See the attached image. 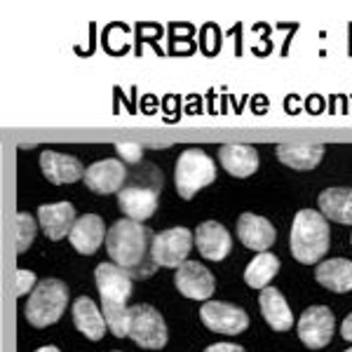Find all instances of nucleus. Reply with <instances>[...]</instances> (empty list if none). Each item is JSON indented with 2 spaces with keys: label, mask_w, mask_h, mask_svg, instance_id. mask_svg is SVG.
<instances>
[{
  "label": "nucleus",
  "mask_w": 352,
  "mask_h": 352,
  "mask_svg": "<svg viewBox=\"0 0 352 352\" xmlns=\"http://www.w3.org/2000/svg\"><path fill=\"white\" fill-rule=\"evenodd\" d=\"M73 322H76L78 331L85 333L89 340H101L106 333V317L101 315L99 308L92 298L80 296L73 303Z\"/></svg>",
  "instance_id": "nucleus-19"
},
{
  "label": "nucleus",
  "mask_w": 352,
  "mask_h": 352,
  "mask_svg": "<svg viewBox=\"0 0 352 352\" xmlns=\"http://www.w3.org/2000/svg\"><path fill=\"white\" fill-rule=\"evenodd\" d=\"M204 352H244V348H240V345H235V343H217Z\"/></svg>",
  "instance_id": "nucleus-28"
},
{
  "label": "nucleus",
  "mask_w": 352,
  "mask_h": 352,
  "mask_svg": "<svg viewBox=\"0 0 352 352\" xmlns=\"http://www.w3.org/2000/svg\"><path fill=\"white\" fill-rule=\"evenodd\" d=\"M315 277L329 292H336V294L352 292V261L345 258L324 261V263L317 265Z\"/></svg>",
  "instance_id": "nucleus-21"
},
{
  "label": "nucleus",
  "mask_w": 352,
  "mask_h": 352,
  "mask_svg": "<svg viewBox=\"0 0 352 352\" xmlns=\"http://www.w3.org/2000/svg\"><path fill=\"white\" fill-rule=\"evenodd\" d=\"M192 249V232L188 228H169L162 230L153 237L151 256L155 261V265L162 268H179L186 263Z\"/></svg>",
  "instance_id": "nucleus-7"
},
{
  "label": "nucleus",
  "mask_w": 352,
  "mask_h": 352,
  "mask_svg": "<svg viewBox=\"0 0 352 352\" xmlns=\"http://www.w3.org/2000/svg\"><path fill=\"white\" fill-rule=\"evenodd\" d=\"M200 320L204 327L212 329L217 333H226V336H237L249 327L247 312L237 305L221 303V300H209L200 308Z\"/></svg>",
  "instance_id": "nucleus-8"
},
{
  "label": "nucleus",
  "mask_w": 352,
  "mask_h": 352,
  "mask_svg": "<svg viewBox=\"0 0 352 352\" xmlns=\"http://www.w3.org/2000/svg\"><path fill=\"white\" fill-rule=\"evenodd\" d=\"M237 237L247 249L263 254L268 252V247H272L277 235L268 219L256 217V214H242L240 221H237Z\"/></svg>",
  "instance_id": "nucleus-13"
},
{
  "label": "nucleus",
  "mask_w": 352,
  "mask_h": 352,
  "mask_svg": "<svg viewBox=\"0 0 352 352\" xmlns=\"http://www.w3.org/2000/svg\"><path fill=\"white\" fill-rule=\"evenodd\" d=\"M66 303H68V289L64 282L43 280L41 285L33 289L31 298L26 303V320L38 329L50 327L54 322H59V317L66 310Z\"/></svg>",
  "instance_id": "nucleus-5"
},
{
  "label": "nucleus",
  "mask_w": 352,
  "mask_h": 352,
  "mask_svg": "<svg viewBox=\"0 0 352 352\" xmlns=\"http://www.w3.org/2000/svg\"><path fill=\"white\" fill-rule=\"evenodd\" d=\"M345 352H352V348H350V350H345Z\"/></svg>",
  "instance_id": "nucleus-31"
},
{
  "label": "nucleus",
  "mask_w": 352,
  "mask_h": 352,
  "mask_svg": "<svg viewBox=\"0 0 352 352\" xmlns=\"http://www.w3.org/2000/svg\"><path fill=\"white\" fill-rule=\"evenodd\" d=\"M277 270H280L277 256H272L270 252H263L247 265V270H244V282L252 289H261V292H263V289H268V282L277 275Z\"/></svg>",
  "instance_id": "nucleus-24"
},
{
  "label": "nucleus",
  "mask_w": 352,
  "mask_h": 352,
  "mask_svg": "<svg viewBox=\"0 0 352 352\" xmlns=\"http://www.w3.org/2000/svg\"><path fill=\"white\" fill-rule=\"evenodd\" d=\"M340 333H343L345 340H352V312L343 320V327H340Z\"/></svg>",
  "instance_id": "nucleus-29"
},
{
  "label": "nucleus",
  "mask_w": 352,
  "mask_h": 352,
  "mask_svg": "<svg viewBox=\"0 0 352 352\" xmlns=\"http://www.w3.org/2000/svg\"><path fill=\"white\" fill-rule=\"evenodd\" d=\"M14 282H16V296H26V294L31 292V289H36V287H38L36 275H33L31 270H24V268L16 270Z\"/></svg>",
  "instance_id": "nucleus-26"
},
{
  "label": "nucleus",
  "mask_w": 352,
  "mask_h": 352,
  "mask_svg": "<svg viewBox=\"0 0 352 352\" xmlns=\"http://www.w3.org/2000/svg\"><path fill=\"white\" fill-rule=\"evenodd\" d=\"M322 155H324V148L322 146H289L282 144L277 146V157L292 169H300V172H308V169H315L317 164L322 162Z\"/></svg>",
  "instance_id": "nucleus-23"
},
{
  "label": "nucleus",
  "mask_w": 352,
  "mask_h": 352,
  "mask_svg": "<svg viewBox=\"0 0 352 352\" xmlns=\"http://www.w3.org/2000/svg\"><path fill=\"white\" fill-rule=\"evenodd\" d=\"M118 204L127 219L132 221H146L155 214L157 209V190L155 188H139V186H129L118 192Z\"/></svg>",
  "instance_id": "nucleus-15"
},
{
  "label": "nucleus",
  "mask_w": 352,
  "mask_h": 352,
  "mask_svg": "<svg viewBox=\"0 0 352 352\" xmlns=\"http://www.w3.org/2000/svg\"><path fill=\"white\" fill-rule=\"evenodd\" d=\"M174 285L186 298L192 300H209L214 294V275L197 261H186L176 268Z\"/></svg>",
  "instance_id": "nucleus-10"
},
{
  "label": "nucleus",
  "mask_w": 352,
  "mask_h": 352,
  "mask_svg": "<svg viewBox=\"0 0 352 352\" xmlns=\"http://www.w3.org/2000/svg\"><path fill=\"white\" fill-rule=\"evenodd\" d=\"M41 167H43L45 179L56 186L73 184V181H78V179H85V172H87L78 157L64 155V153H54V151L41 153Z\"/></svg>",
  "instance_id": "nucleus-12"
},
{
  "label": "nucleus",
  "mask_w": 352,
  "mask_h": 352,
  "mask_svg": "<svg viewBox=\"0 0 352 352\" xmlns=\"http://www.w3.org/2000/svg\"><path fill=\"white\" fill-rule=\"evenodd\" d=\"M292 254L298 263H317L329 249V223L322 212L315 209H300L292 226Z\"/></svg>",
  "instance_id": "nucleus-3"
},
{
  "label": "nucleus",
  "mask_w": 352,
  "mask_h": 352,
  "mask_svg": "<svg viewBox=\"0 0 352 352\" xmlns=\"http://www.w3.org/2000/svg\"><path fill=\"white\" fill-rule=\"evenodd\" d=\"M36 352H59V348H54V345H45V348L36 350Z\"/></svg>",
  "instance_id": "nucleus-30"
},
{
  "label": "nucleus",
  "mask_w": 352,
  "mask_h": 352,
  "mask_svg": "<svg viewBox=\"0 0 352 352\" xmlns=\"http://www.w3.org/2000/svg\"><path fill=\"white\" fill-rule=\"evenodd\" d=\"M219 160L230 176L244 179L258 169V153L254 146L244 144H226L219 148Z\"/></svg>",
  "instance_id": "nucleus-17"
},
{
  "label": "nucleus",
  "mask_w": 352,
  "mask_h": 352,
  "mask_svg": "<svg viewBox=\"0 0 352 352\" xmlns=\"http://www.w3.org/2000/svg\"><path fill=\"white\" fill-rule=\"evenodd\" d=\"M127 176V169L120 160L109 157V160L94 162L85 172V186L96 195H109V192H120L122 181Z\"/></svg>",
  "instance_id": "nucleus-11"
},
{
  "label": "nucleus",
  "mask_w": 352,
  "mask_h": 352,
  "mask_svg": "<svg viewBox=\"0 0 352 352\" xmlns=\"http://www.w3.org/2000/svg\"><path fill=\"white\" fill-rule=\"evenodd\" d=\"M195 242H197L200 254L209 261H223L230 254V247H232L230 232L221 223H217V221L202 223L195 232Z\"/></svg>",
  "instance_id": "nucleus-16"
},
{
  "label": "nucleus",
  "mask_w": 352,
  "mask_h": 352,
  "mask_svg": "<svg viewBox=\"0 0 352 352\" xmlns=\"http://www.w3.org/2000/svg\"><path fill=\"white\" fill-rule=\"evenodd\" d=\"M68 240L76 247V252L80 254H94L104 242V221L96 214H85L76 221Z\"/></svg>",
  "instance_id": "nucleus-18"
},
{
  "label": "nucleus",
  "mask_w": 352,
  "mask_h": 352,
  "mask_svg": "<svg viewBox=\"0 0 352 352\" xmlns=\"http://www.w3.org/2000/svg\"><path fill=\"white\" fill-rule=\"evenodd\" d=\"M217 179V164L212 157L200 148L186 151L176 160V192H179L184 200H192L197 190H202L204 186L214 184Z\"/></svg>",
  "instance_id": "nucleus-4"
},
{
  "label": "nucleus",
  "mask_w": 352,
  "mask_h": 352,
  "mask_svg": "<svg viewBox=\"0 0 352 352\" xmlns=\"http://www.w3.org/2000/svg\"><path fill=\"white\" fill-rule=\"evenodd\" d=\"M261 312H263L265 322L275 329V331H289L294 324V317H292V308L285 300L280 292L275 287H268L261 292Z\"/></svg>",
  "instance_id": "nucleus-20"
},
{
  "label": "nucleus",
  "mask_w": 352,
  "mask_h": 352,
  "mask_svg": "<svg viewBox=\"0 0 352 352\" xmlns=\"http://www.w3.org/2000/svg\"><path fill=\"white\" fill-rule=\"evenodd\" d=\"M116 151L120 153V157L124 162H139L141 155H144V148L139 144H116Z\"/></svg>",
  "instance_id": "nucleus-27"
},
{
  "label": "nucleus",
  "mask_w": 352,
  "mask_h": 352,
  "mask_svg": "<svg viewBox=\"0 0 352 352\" xmlns=\"http://www.w3.org/2000/svg\"><path fill=\"white\" fill-rule=\"evenodd\" d=\"M153 237L155 235L141 223L132 219H120L106 235V249L113 263L127 270L132 277H148L155 268V261L151 256Z\"/></svg>",
  "instance_id": "nucleus-1"
},
{
  "label": "nucleus",
  "mask_w": 352,
  "mask_h": 352,
  "mask_svg": "<svg viewBox=\"0 0 352 352\" xmlns=\"http://www.w3.org/2000/svg\"><path fill=\"white\" fill-rule=\"evenodd\" d=\"M94 277L101 296V305H104L106 324L113 331V336H129L127 298L132 296V275L116 263H99Z\"/></svg>",
  "instance_id": "nucleus-2"
},
{
  "label": "nucleus",
  "mask_w": 352,
  "mask_h": 352,
  "mask_svg": "<svg viewBox=\"0 0 352 352\" xmlns=\"http://www.w3.org/2000/svg\"><path fill=\"white\" fill-rule=\"evenodd\" d=\"M38 221L41 228L50 240H61V237L71 235L73 226H76V209L71 202H59V204H43L38 209Z\"/></svg>",
  "instance_id": "nucleus-14"
},
{
  "label": "nucleus",
  "mask_w": 352,
  "mask_h": 352,
  "mask_svg": "<svg viewBox=\"0 0 352 352\" xmlns=\"http://www.w3.org/2000/svg\"><path fill=\"white\" fill-rule=\"evenodd\" d=\"M320 209L324 219L352 226V188H329L320 195Z\"/></svg>",
  "instance_id": "nucleus-22"
},
{
  "label": "nucleus",
  "mask_w": 352,
  "mask_h": 352,
  "mask_svg": "<svg viewBox=\"0 0 352 352\" xmlns=\"http://www.w3.org/2000/svg\"><path fill=\"white\" fill-rule=\"evenodd\" d=\"M298 338L310 350H320L333 338V312L324 305H312L298 320Z\"/></svg>",
  "instance_id": "nucleus-9"
},
{
  "label": "nucleus",
  "mask_w": 352,
  "mask_h": 352,
  "mask_svg": "<svg viewBox=\"0 0 352 352\" xmlns=\"http://www.w3.org/2000/svg\"><path fill=\"white\" fill-rule=\"evenodd\" d=\"M36 237V221L28 217L26 212L16 214V252L24 254L28 249V244Z\"/></svg>",
  "instance_id": "nucleus-25"
},
{
  "label": "nucleus",
  "mask_w": 352,
  "mask_h": 352,
  "mask_svg": "<svg viewBox=\"0 0 352 352\" xmlns=\"http://www.w3.org/2000/svg\"><path fill=\"white\" fill-rule=\"evenodd\" d=\"M129 338L139 348L162 350L167 345V324L162 315L151 305H132L129 308Z\"/></svg>",
  "instance_id": "nucleus-6"
}]
</instances>
